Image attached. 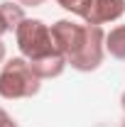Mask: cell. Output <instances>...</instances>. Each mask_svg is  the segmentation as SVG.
I'll return each mask as SVG.
<instances>
[{
  "mask_svg": "<svg viewBox=\"0 0 125 127\" xmlns=\"http://www.w3.org/2000/svg\"><path fill=\"white\" fill-rule=\"evenodd\" d=\"M0 127H17V122L12 120V115L5 108H0Z\"/></svg>",
  "mask_w": 125,
  "mask_h": 127,
  "instance_id": "9",
  "label": "cell"
},
{
  "mask_svg": "<svg viewBox=\"0 0 125 127\" xmlns=\"http://www.w3.org/2000/svg\"><path fill=\"white\" fill-rule=\"evenodd\" d=\"M5 32H7V25H5V20L0 17V39H2V34H5Z\"/></svg>",
  "mask_w": 125,
  "mask_h": 127,
  "instance_id": "12",
  "label": "cell"
},
{
  "mask_svg": "<svg viewBox=\"0 0 125 127\" xmlns=\"http://www.w3.org/2000/svg\"><path fill=\"white\" fill-rule=\"evenodd\" d=\"M103 56H106V32L98 25H88L78 51L69 59V66L81 73H91L103 64Z\"/></svg>",
  "mask_w": 125,
  "mask_h": 127,
  "instance_id": "3",
  "label": "cell"
},
{
  "mask_svg": "<svg viewBox=\"0 0 125 127\" xmlns=\"http://www.w3.org/2000/svg\"><path fill=\"white\" fill-rule=\"evenodd\" d=\"M106 54L125 61V25H118L110 32H106Z\"/></svg>",
  "mask_w": 125,
  "mask_h": 127,
  "instance_id": "6",
  "label": "cell"
},
{
  "mask_svg": "<svg viewBox=\"0 0 125 127\" xmlns=\"http://www.w3.org/2000/svg\"><path fill=\"white\" fill-rule=\"evenodd\" d=\"M15 42L20 49V56H25L30 64L42 61L59 51L54 44V37H52V27L34 17H25L20 22V27L15 30Z\"/></svg>",
  "mask_w": 125,
  "mask_h": 127,
  "instance_id": "2",
  "label": "cell"
},
{
  "mask_svg": "<svg viewBox=\"0 0 125 127\" xmlns=\"http://www.w3.org/2000/svg\"><path fill=\"white\" fill-rule=\"evenodd\" d=\"M57 5H62L66 12H71V15H78L81 12V7L86 5V0H54Z\"/></svg>",
  "mask_w": 125,
  "mask_h": 127,
  "instance_id": "8",
  "label": "cell"
},
{
  "mask_svg": "<svg viewBox=\"0 0 125 127\" xmlns=\"http://www.w3.org/2000/svg\"><path fill=\"white\" fill-rule=\"evenodd\" d=\"M125 15V0H86V5L81 7V22L86 25H108V22H115Z\"/></svg>",
  "mask_w": 125,
  "mask_h": 127,
  "instance_id": "5",
  "label": "cell"
},
{
  "mask_svg": "<svg viewBox=\"0 0 125 127\" xmlns=\"http://www.w3.org/2000/svg\"><path fill=\"white\" fill-rule=\"evenodd\" d=\"M0 17L5 20V25H7V32H15L20 27V22L25 20V7L20 5V2H12V0H5V2H0Z\"/></svg>",
  "mask_w": 125,
  "mask_h": 127,
  "instance_id": "7",
  "label": "cell"
},
{
  "mask_svg": "<svg viewBox=\"0 0 125 127\" xmlns=\"http://www.w3.org/2000/svg\"><path fill=\"white\" fill-rule=\"evenodd\" d=\"M17 2H20L22 7H39L44 0H17Z\"/></svg>",
  "mask_w": 125,
  "mask_h": 127,
  "instance_id": "10",
  "label": "cell"
},
{
  "mask_svg": "<svg viewBox=\"0 0 125 127\" xmlns=\"http://www.w3.org/2000/svg\"><path fill=\"white\" fill-rule=\"evenodd\" d=\"M88 25L86 22H74V20H57L52 25V37H54V44L57 49L66 56V61L74 56L86 37Z\"/></svg>",
  "mask_w": 125,
  "mask_h": 127,
  "instance_id": "4",
  "label": "cell"
},
{
  "mask_svg": "<svg viewBox=\"0 0 125 127\" xmlns=\"http://www.w3.org/2000/svg\"><path fill=\"white\" fill-rule=\"evenodd\" d=\"M120 108L125 110V91H123V95H120Z\"/></svg>",
  "mask_w": 125,
  "mask_h": 127,
  "instance_id": "13",
  "label": "cell"
},
{
  "mask_svg": "<svg viewBox=\"0 0 125 127\" xmlns=\"http://www.w3.org/2000/svg\"><path fill=\"white\" fill-rule=\"evenodd\" d=\"M120 127H125V120H123V125H120Z\"/></svg>",
  "mask_w": 125,
  "mask_h": 127,
  "instance_id": "14",
  "label": "cell"
},
{
  "mask_svg": "<svg viewBox=\"0 0 125 127\" xmlns=\"http://www.w3.org/2000/svg\"><path fill=\"white\" fill-rule=\"evenodd\" d=\"M42 78L32 71L30 61L25 56H12L0 68V98L5 100H20L32 98L39 93Z\"/></svg>",
  "mask_w": 125,
  "mask_h": 127,
  "instance_id": "1",
  "label": "cell"
},
{
  "mask_svg": "<svg viewBox=\"0 0 125 127\" xmlns=\"http://www.w3.org/2000/svg\"><path fill=\"white\" fill-rule=\"evenodd\" d=\"M5 56H7V49H5L2 39H0V64H5Z\"/></svg>",
  "mask_w": 125,
  "mask_h": 127,
  "instance_id": "11",
  "label": "cell"
}]
</instances>
